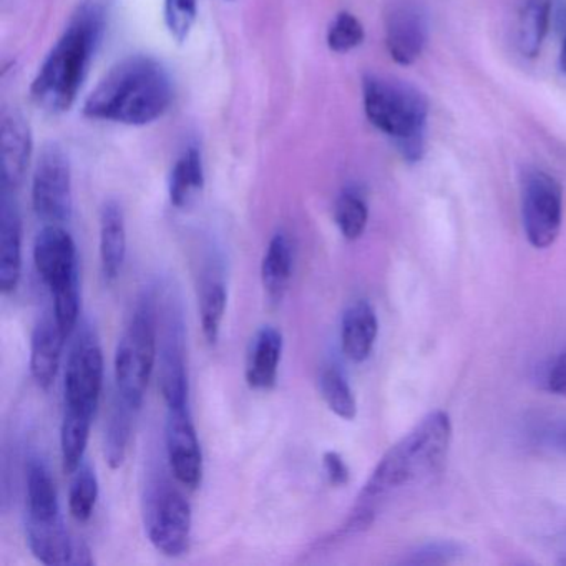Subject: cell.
I'll list each match as a JSON object with an SVG mask.
<instances>
[{
	"mask_svg": "<svg viewBox=\"0 0 566 566\" xmlns=\"http://www.w3.org/2000/svg\"><path fill=\"white\" fill-rule=\"evenodd\" d=\"M127 258V227L117 201H108L101 214V266L107 283H115Z\"/></svg>",
	"mask_w": 566,
	"mask_h": 566,
	"instance_id": "cell-20",
	"label": "cell"
},
{
	"mask_svg": "<svg viewBox=\"0 0 566 566\" xmlns=\"http://www.w3.org/2000/svg\"><path fill=\"white\" fill-rule=\"evenodd\" d=\"M559 65H562V71L566 74V35L565 41H563L562 54H559Z\"/></svg>",
	"mask_w": 566,
	"mask_h": 566,
	"instance_id": "cell-37",
	"label": "cell"
},
{
	"mask_svg": "<svg viewBox=\"0 0 566 566\" xmlns=\"http://www.w3.org/2000/svg\"><path fill=\"white\" fill-rule=\"evenodd\" d=\"M14 193L2 191L0 203V290H18L22 273V220Z\"/></svg>",
	"mask_w": 566,
	"mask_h": 566,
	"instance_id": "cell-15",
	"label": "cell"
},
{
	"mask_svg": "<svg viewBox=\"0 0 566 566\" xmlns=\"http://www.w3.org/2000/svg\"><path fill=\"white\" fill-rule=\"evenodd\" d=\"M165 442L177 482L187 489H198L203 480V453L188 406L168 407Z\"/></svg>",
	"mask_w": 566,
	"mask_h": 566,
	"instance_id": "cell-10",
	"label": "cell"
},
{
	"mask_svg": "<svg viewBox=\"0 0 566 566\" xmlns=\"http://www.w3.org/2000/svg\"><path fill=\"white\" fill-rule=\"evenodd\" d=\"M319 392L327 409L344 420L356 419L357 400L344 374L337 367H324L319 374Z\"/></svg>",
	"mask_w": 566,
	"mask_h": 566,
	"instance_id": "cell-28",
	"label": "cell"
},
{
	"mask_svg": "<svg viewBox=\"0 0 566 566\" xmlns=\"http://www.w3.org/2000/svg\"><path fill=\"white\" fill-rule=\"evenodd\" d=\"M148 538L151 545L170 558H178L190 549L193 513L184 493L170 483L158 485L148 496Z\"/></svg>",
	"mask_w": 566,
	"mask_h": 566,
	"instance_id": "cell-7",
	"label": "cell"
},
{
	"mask_svg": "<svg viewBox=\"0 0 566 566\" xmlns=\"http://www.w3.org/2000/svg\"><path fill=\"white\" fill-rule=\"evenodd\" d=\"M546 384L553 392L566 394V353H563L549 367Z\"/></svg>",
	"mask_w": 566,
	"mask_h": 566,
	"instance_id": "cell-35",
	"label": "cell"
},
{
	"mask_svg": "<svg viewBox=\"0 0 566 566\" xmlns=\"http://www.w3.org/2000/svg\"><path fill=\"white\" fill-rule=\"evenodd\" d=\"M65 339L55 316L42 317L32 333L31 373L41 389H49L57 377Z\"/></svg>",
	"mask_w": 566,
	"mask_h": 566,
	"instance_id": "cell-18",
	"label": "cell"
},
{
	"mask_svg": "<svg viewBox=\"0 0 566 566\" xmlns=\"http://www.w3.org/2000/svg\"><path fill=\"white\" fill-rule=\"evenodd\" d=\"M198 0H165V22L171 38L184 44L197 22Z\"/></svg>",
	"mask_w": 566,
	"mask_h": 566,
	"instance_id": "cell-32",
	"label": "cell"
},
{
	"mask_svg": "<svg viewBox=\"0 0 566 566\" xmlns=\"http://www.w3.org/2000/svg\"><path fill=\"white\" fill-rule=\"evenodd\" d=\"M460 553V546L452 542L429 543L420 546L412 553L409 559L412 565H436V563H449L457 558Z\"/></svg>",
	"mask_w": 566,
	"mask_h": 566,
	"instance_id": "cell-33",
	"label": "cell"
},
{
	"mask_svg": "<svg viewBox=\"0 0 566 566\" xmlns=\"http://www.w3.org/2000/svg\"><path fill=\"white\" fill-rule=\"evenodd\" d=\"M323 467L331 485L343 486L349 482V467L344 462L340 453L334 452V450H327L323 455Z\"/></svg>",
	"mask_w": 566,
	"mask_h": 566,
	"instance_id": "cell-34",
	"label": "cell"
},
{
	"mask_svg": "<svg viewBox=\"0 0 566 566\" xmlns=\"http://www.w3.org/2000/svg\"><path fill=\"white\" fill-rule=\"evenodd\" d=\"M294 250L284 231L274 234L261 261V283L271 303H281L293 276Z\"/></svg>",
	"mask_w": 566,
	"mask_h": 566,
	"instance_id": "cell-21",
	"label": "cell"
},
{
	"mask_svg": "<svg viewBox=\"0 0 566 566\" xmlns=\"http://www.w3.org/2000/svg\"><path fill=\"white\" fill-rule=\"evenodd\" d=\"M364 111L377 130L396 142L403 160H422L429 104L413 85L369 74L363 82Z\"/></svg>",
	"mask_w": 566,
	"mask_h": 566,
	"instance_id": "cell-4",
	"label": "cell"
},
{
	"mask_svg": "<svg viewBox=\"0 0 566 566\" xmlns=\"http://www.w3.org/2000/svg\"><path fill=\"white\" fill-rule=\"evenodd\" d=\"M137 410L132 409L127 402L118 397L114 403V409L108 419L107 429H105V459L112 470L120 469L127 459L128 446L132 439V426H134V413Z\"/></svg>",
	"mask_w": 566,
	"mask_h": 566,
	"instance_id": "cell-27",
	"label": "cell"
},
{
	"mask_svg": "<svg viewBox=\"0 0 566 566\" xmlns=\"http://www.w3.org/2000/svg\"><path fill=\"white\" fill-rule=\"evenodd\" d=\"M34 263L51 293L78 281L77 247L61 224H45L38 234Z\"/></svg>",
	"mask_w": 566,
	"mask_h": 566,
	"instance_id": "cell-11",
	"label": "cell"
},
{
	"mask_svg": "<svg viewBox=\"0 0 566 566\" xmlns=\"http://www.w3.org/2000/svg\"><path fill=\"white\" fill-rule=\"evenodd\" d=\"M28 518L49 520L61 516L57 486L44 460L32 457L28 463Z\"/></svg>",
	"mask_w": 566,
	"mask_h": 566,
	"instance_id": "cell-22",
	"label": "cell"
},
{
	"mask_svg": "<svg viewBox=\"0 0 566 566\" xmlns=\"http://www.w3.org/2000/svg\"><path fill=\"white\" fill-rule=\"evenodd\" d=\"M379 334V321L376 311L367 301H356L344 311L340 323V346L344 356L360 364L373 353Z\"/></svg>",
	"mask_w": 566,
	"mask_h": 566,
	"instance_id": "cell-19",
	"label": "cell"
},
{
	"mask_svg": "<svg viewBox=\"0 0 566 566\" xmlns=\"http://www.w3.org/2000/svg\"><path fill=\"white\" fill-rule=\"evenodd\" d=\"M97 500L98 479L95 475V470L87 465V463H82L77 472L74 473L71 492H69V510H71V515L78 523L88 522L92 515H94Z\"/></svg>",
	"mask_w": 566,
	"mask_h": 566,
	"instance_id": "cell-30",
	"label": "cell"
},
{
	"mask_svg": "<svg viewBox=\"0 0 566 566\" xmlns=\"http://www.w3.org/2000/svg\"><path fill=\"white\" fill-rule=\"evenodd\" d=\"M104 31V6L97 0L78 6L34 78L31 94L38 107L49 114H62L75 104Z\"/></svg>",
	"mask_w": 566,
	"mask_h": 566,
	"instance_id": "cell-2",
	"label": "cell"
},
{
	"mask_svg": "<svg viewBox=\"0 0 566 566\" xmlns=\"http://www.w3.org/2000/svg\"><path fill=\"white\" fill-rule=\"evenodd\" d=\"M364 28L350 12L336 15L327 31V45L336 54H347L364 42Z\"/></svg>",
	"mask_w": 566,
	"mask_h": 566,
	"instance_id": "cell-31",
	"label": "cell"
},
{
	"mask_svg": "<svg viewBox=\"0 0 566 566\" xmlns=\"http://www.w3.org/2000/svg\"><path fill=\"white\" fill-rule=\"evenodd\" d=\"M205 185L203 158L195 145L188 147L175 164L168 184L174 207L187 208Z\"/></svg>",
	"mask_w": 566,
	"mask_h": 566,
	"instance_id": "cell-24",
	"label": "cell"
},
{
	"mask_svg": "<svg viewBox=\"0 0 566 566\" xmlns=\"http://www.w3.org/2000/svg\"><path fill=\"white\" fill-rule=\"evenodd\" d=\"M545 442L559 452L566 453V419L552 423L543 433Z\"/></svg>",
	"mask_w": 566,
	"mask_h": 566,
	"instance_id": "cell-36",
	"label": "cell"
},
{
	"mask_svg": "<svg viewBox=\"0 0 566 566\" xmlns=\"http://www.w3.org/2000/svg\"><path fill=\"white\" fill-rule=\"evenodd\" d=\"M174 98L171 78L164 65L147 55L118 62L88 95L84 114L94 120L148 125L158 120Z\"/></svg>",
	"mask_w": 566,
	"mask_h": 566,
	"instance_id": "cell-1",
	"label": "cell"
},
{
	"mask_svg": "<svg viewBox=\"0 0 566 566\" xmlns=\"http://www.w3.org/2000/svg\"><path fill=\"white\" fill-rule=\"evenodd\" d=\"M157 311L150 294L140 297L115 353L117 396L140 410L157 363Z\"/></svg>",
	"mask_w": 566,
	"mask_h": 566,
	"instance_id": "cell-5",
	"label": "cell"
},
{
	"mask_svg": "<svg viewBox=\"0 0 566 566\" xmlns=\"http://www.w3.org/2000/svg\"><path fill=\"white\" fill-rule=\"evenodd\" d=\"M227 304L228 290L224 281L217 274L205 276L200 287V321L205 339L211 346L220 339Z\"/></svg>",
	"mask_w": 566,
	"mask_h": 566,
	"instance_id": "cell-26",
	"label": "cell"
},
{
	"mask_svg": "<svg viewBox=\"0 0 566 566\" xmlns=\"http://www.w3.org/2000/svg\"><path fill=\"white\" fill-rule=\"evenodd\" d=\"M0 151H2V191L14 193L28 174L32 155V132L24 115L4 111L0 122Z\"/></svg>",
	"mask_w": 566,
	"mask_h": 566,
	"instance_id": "cell-13",
	"label": "cell"
},
{
	"mask_svg": "<svg viewBox=\"0 0 566 566\" xmlns=\"http://www.w3.org/2000/svg\"><path fill=\"white\" fill-rule=\"evenodd\" d=\"M452 440V423L443 410L429 413L387 450L360 490L357 505L376 510L384 496L423 482L442 470Z\"/></svg>",
	"mask_w": 566,
	"mask_h": 566,
	"instance_id": "cell-3",
	"label": "cell"
},
{
	"mask_svg": "<svg viewBox=\"0 0 566 566\" xmlns=\"http://www.w3.org/2000/svg\"><path fill=\"white\" fill-rule=\"evenodd\" d=\"M160 390L167 407L188 406V374L185 364L184 324L177 313H170L161 337Z\"/></svg>",
	"mask_w": 566,
	"mask_h": 566,
	"instance_id": "cell-12",
	"label": "cell"
},
{
	"mask_svg": "<svg viewBox=\"0 0 566 566\" xmlns=\"http://www.w3.org/2000/svg\"><path fill=\"white\" fill-rule=\"evenodd\" d=\"M71 164L57 144L45 145L32 180V207L45 224H62L71 220Z\"/></svg>",
	"mask_w": 566,
	"mask_h": 566,
	"instance_id": "cell-9",
	"label": "cell"
},
{
	"mask_svg": "<svg viewBox=\"0 0 566 566\" xmlns=\"http://www.w3.org/2000/svg\"><path fill=\"white\" fill-rule=\"evenodd\" d=\"M427 44V21L422 9L412 2H400L387 14L386 45L390 57L410 65L422 55Z\"/></svg>",
	"mask_w": 566,
	"mask_h": 566,
	"instance_id": "cell-14",
	"label": "cell"
},
{
	"mask_svg": "<svg viewBox=\"0 0 566 566\" xmlns=\"http://www.w3.org/2000/svg\"><path fill=\"white\" fill-rule=\"evenodd\" d=\"M92 420V413L65 407L61 427V452L62 467L69 475H74L84 463L85 450L91 439Z\"/></svg>",
	"mask_w": 566,
	"mask_h": 566,
	"instance_id": "cell-25",
	"label": "cell"
},
{
	"mask_svg": "<svg viewBox=\"0 0 566 566\" xmlns=\"http://www.w3.org/2000/svg\"><path fill=\"white\" fill-rule=\"evenodd\" d=\"M104 387V353L91 326L78 331L65 369L64 396L67 409L95 416Z\"/></svg>",
	"mask_w": 566,
	"mask_h": 566,
	"instance_id": "cell-8",
	"label": "cell"
},
{
	"mask_svg": "<svg viewBox=\"0 0 566 566\" xmlns=\"http://www.w3.org/2000/svg\"><path fill=\"white\" fill-rule=\"evenodd\" d=\"M283 334L273 326H264L254 334L247 353L244 377L253 390L273 389L283 357Z\"/></svg>",
	"mask_w": 566,
	"mask_h": 566,
	"instance_id": "cell-16",
	"label": "cell"
},
{
	"mask_svg": "<svg viewBox=\"0 0 566 566\" xmlns=\"http://www.w3.org/2000/svg\"><path fill=\"white\" fill-rule=\"evenodd\" d=\"M522 217L533 248L546 250L555 243L563 220V190L555 177L542 170L523 175Z\"/></svg>",
	"mask_w": 566,
	"mask_h": 566,
	"instance_id": "cell-6",
	"label": "cell"
},
{
	"mask_svg": "<svg viewBox=\"0 0 566 566\" xmlns=\"http://www.w3.org/2000/svg\"><path fill=\"white\" fill-rule=\"evenodd\" d=\"M334 220L347 241H356L363 237L369 220V208L357 188H346L337 197Z\"/></svg>",
	"mask_w": 566,
	"mask_h": 566,
	"instance_id": "cell-29",
	"label": "cell"
},
{
	"mask_svg": "<svg viewBox=\"0 0 566 566\" xmlns=\"http://www.w3.org/2000/svg\"><path fill=\"white\" fill-rule=\"evenodd\" d=\"M552 0H523L516 22V44L525 57H536L548 34Z\"/></svg>",
	"mask_w": 566,
	"mask_h": 566,
	"instance_id": "cell-23",
	"label": "cell"
},
{
	"mask_svg": "<svg viewBox=\"0 0 566 566\" xmlns=\"http://www.w3.org/2000/svg\"><path fill=\"white\" fill-rule=\"evenodd\" d=\"M28 545L35 558L44 565H74L77 543L65 528L61 516L49 520L28 518Z\"/></svg>",
	"mask_w": 566,
	"mask_h": 566,
	"instance_id": "cell-17",
	"label": "cell"
}]
</instances>
